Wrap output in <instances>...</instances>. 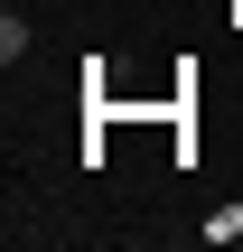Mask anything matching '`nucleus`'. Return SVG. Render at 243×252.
Returning <instances> with one entry per match:
<instances>
[{
	"label": "nucleus",
	"instance_id": "nucleus-1",
	"mask_svg": "<svg viewBox=\"0 0 243 252\" xmlns=\"http://www.w3.org/2000/svg\"><path fill=\"white\" fill-rule=\"evenodd\" d=\"M206 243H243V206H215L206 215Z\"/></svg>",
	"mask_w": 243,
	"mask_h": 252
}]
</instances>
